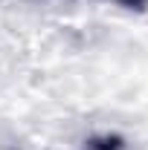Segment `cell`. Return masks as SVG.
Returning a JSON list of instances; mask_svg holds the SVG:
<instances>
[{"mask_svg": "<svg viewBox=\"0 0 148 150\" xmlns=\"http://www.w3.org/2000/svg\"><path fill=\"white\" fill-rule=\"evenodd\" d=\"M113 3H122V6H128V9H142L148 0H113Z\"/></svg>", "mask_w": 148, "mask_h": 150, "instance_id": "obj_1", "label": "cell"}]
</instances>
